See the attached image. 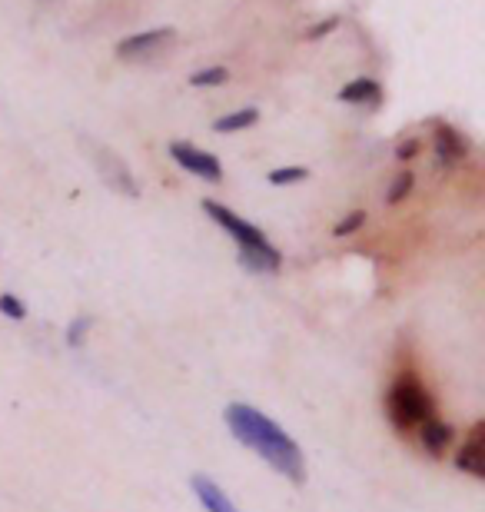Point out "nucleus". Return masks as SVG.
I'll return each mask as SVG.
<instances>
[{
    "label": "nucleus",
    "instance_id": "obj_7",
    "mask_svg": "<svg viewBox=\"0 0 485 512\" xmlns=\"http://www.w3.org/2000/svg\"><path fill=\"white\" fill-rule=\"evenodd\" d=\"M456 466L466 469L469 476L485 479V423H476L469 429L466 443H462L459 456H456Z\"/></svg>",
    "mask_w": 485,
    "mask_h": 512
},
{
    "label": "nucleus",
    "instance_id": "obj_15",
    "mask_svg": "<svg viewBox=\"0 0 485 512\" xmlns=\"http://www.w3.org/2000/svg\"><path fill=\"white\" fill-rule=\"evenodd\" d=\"M306 177H309L306 167H283V170L270 173V183H273V187H290V183H299V180H306Z\"/></svg>",
    "mask_w": 485,
    "mask_h": 512
},
{
    "label": "nucleus",
    "instance_id": "obj_12",
    "mask_svg": "<svg viewBox=\"0 0 485 512\" xmlns=\"http://www.w3.org/2000/svg\"><path fill=\"white\" fill-rule=\"evenodd\" d=\"M240 263L253 273H276L280 270V253L266 243V247H256V250H240Z\"/></svg>",
    "mask_w": 485,
    "mask_h": 512
},
{
    "label": "nucleus",
    "instance_id": "obj_5",
    "mask_svg": "<svg viewBox=\"0 0 485 512\" xmlns=\"http://www.w3.org/2000/svg\"><path fill=\"white\" fill-rule=\"evenodd\" d=\"M87 147H90V153H94V163H97L103 183H107L110 190H120V193H127V197H137L140 190H137V183H133V173L127 170V163H123L113 150L100 147V143H94V140H87Z\"/></svg>",
    "mask_w": 485,
    "mask_h": 512
},
{
    "label": "nucleus",
    "instance_id": "obj_1",
    "mask_svg": "<svg viewBox=\"0 0 485 512\" xmlns=\"http://www.w3.org/2000/svg\"><path fill=\"white\" fill-rule=\"evenodd\" d=\"M226 426H230V433L240 439L243 446H250L256 456L266 459L276 473H283L286 479H293V483H303L306 479V459L299 453V446L273 423V419H266L260 409H253L246 403H230L226 406Z\"/></svg>",
    "mask_w": 485,
    "mask_h": 512
},
{
    "label": "nucleus",
    "instance_id": "obj_4",
    "mask_svg": "<svg viewBox=\"0 0 485 512\" xmlns=\"http://www.w3.org/2000/svg\"><path fill=\"white\" fill-rule=\"evenodd\" d=\"M177 40V30L173 27H157V30H143V34L123 37L117 44V57L120 60H147L163 54V47H170Z\"/></svg>",
    "mask_w": 485,
    "mask_h": 512
},
{
    "label": "nucleus",
    "instance_id": "obj_3",
    "mask_svg": "<svg viewBox=\"0 0 485 512\" xmlns=\"http://www.w3.org/2000/svg\"><path fill=\"white\" fill-rule=\"evenodd\" d=\"M203 210L206 217H210L213 223H220V227L230 233V237L236 240V247L240 250H256V247H266V237L263 230H256L253 223H246L243 217H236L233 210H226L223 203L216 200H203Z\"/></svg>",
    "mask_w": 485,
    "mask_h": 512
},
{
    "label": "nucleus",
    "instance_id": "obj_19",
    "mask_svg": "<svg viewBox=\"0 0 485 512\" xmlns=\"http://www.w3.org/2000/svg\"><path fill=\"white\" fill-rule=\"evenodd\" d=\"M336 24H339V17H329V20H323V24H316L313 30H309V34H306V40H316V37L329 34V30H333Z\"/></svg>",
    "mask_w": 485,
    "mask_h": 512
},
{
    "label": "nucleus",
    "instance_id": "obj_6",
    "mask_svg": "<svg viewBox=\"0 0 485 512\" xmlns=\"http://www.w3.org/2000/svg\"><path fill=\"white\" fill-rule=\"evenodd\" d=\"M170 157L177 160L187 173H193V177H203V180H210V183L223 180L220 160H216L213 153H206V150H200V147H193V143H183V140L170 143Z\"/></svg>",
    "mask_w": 485,
    "mask_h": 512
},
{
    "label": "nucleus",
    "instance_id": "obj_8",
    "mask_svg": "<svg viewBox=\"0 0 485 512\" xmlns=\"http://www.w3.org/2000/svg\"><path fill=\"white\" fill-rule=\"evenodd\" d=\"M193 493H196V499H200V506L206 509V512H240L233 503H230V496L223 493L220 486L213 483V479H206V476H193Z\"/></svg>",
    "mask_w": 485,
    "mask_h": 512
},
{
    "label": "nucleus",
    "instance_id": "obj_13",
    "mask_svg": "<svg viewBox=\"0 0 485 512\" xmlns=\"http://www.w3.org/2000/svg\"><path fill=\"white\" fill-rule=\"evenodd\" d=\"M256 120H260V110H256V107H243V110H236V114H226L220 120H213V130L216 133H236V130L253 127Z\"/></svg>",
    "mask_w": 485,
    "mask_h": 512
},
{
    "label": "nucleus",
    "instance_id": "obj_20",
    "mask_svg": "<svg viewBox=\"0 0 485 512\" xmlns=\"http://www.w3.org/2000/svg\"><path fill=\"white\" fill-rule=\"evenodd\" d=\"M416 153H419V140H406V143H399L396 157H399V160H412Z\"/></svg>",
    "mask_w": 485,
    "mask_h": 512
},
{
    "label": "nucleus",
    "instance_id": "obj_9",
    "mask_svg": "<svg viewBox=\"0 0 485 512\" xmlns=\"http://www.w3.org/2000/svg\"><path fill=\"white\" fill-rule=\"evenodd\" d=\"M436 153L446 167H452V163H459L462 157H466V140H462L452 127L436 124Z\"/></svg>",
    "mask_w": 485,
    "mask_h": 512
},
{
    "label": "nucleus",
    "instance_id": "obj_14",
    "mask_svg": "<svg viewBox=\"0 0 485 512\" xmlns=\"http://www.w3.org/2000/svg\"><path fill=\"white\" fill-rule=\"evenodd\" d=\"M226 77H230V70L226 67H206V70H200V74L190 77V84L193 87H220V84H226Z\"/></svg>",
    "mask_w": 485,
    "mask_h": 512
},
{
    "label": "nucleus",
    "instance_id": "obj_11",
    "mask_svg": "<svg viewBox=\"0 0 485 512\" xmlns=\"http://www.w3.org/2000/svg\"><path fill=\"white\" fill-rule=\"evenodd\" d=\"M339 100H343V104H379V100H383V87H379L373 77H359L339 90Z\"/></svg>",
    "mask_w": 485,
    "mask_h": 512
},
{
    "label": "nucleus",
    "instance_id": "obj_17",
    "mask_svg": "<svg viewBox=\"0 0 485 512\" xmlns=\"http://www.w3.org/2000/svg\"><path fill=\"white\" fill-rule=\"evenodd\" d=\"M0 313L10 316V320H24V316H27L24 303H20L17 296H0Z\"/></svg>",
    "mask_w": 485,
    "mask_h": 512
},
{
    "label": "nucleus",
    "instance_id": "obj_10",
    "mask_svg": "<svg viewBox=\"0 0 485 512\" xmlns=\"http://www.w3.org/2000/svg\"><path fill=\"white\" fill-rule=\"evenodd\" d=\"M456 439V429H452L449 423H442L439 416H432L429 423H422V446L429 449L432 456H442L446 453V446Z\"/></svg>",
    "mask_w": 485,
    "mask_h": 512
},
{
    "label": "nucleus",
    "instance_id": "obj_18",
    "mask_svg": "<svg viewBox=\"0 0 485 512\" xmlns=\"http://www.w3.org/2000/svg\"><path fill=\"white\" fill-rule=\"evenodd\" d=\"M363 220H366V213H363V210L349 213V217H346V220H343V223H339V227H336V237H349V233H353V230H359V227H363Z\"/></svg>",
    "mask_w": 485,
    "mask_h": 512
},
{
    "label": "nucleus",
    "instance_id": "obj_2",
    "mask_svg": "<svg viewBox=\"0 0 485 512\" xmlns=\"http://www.w3.org/2000/svg\"><path fill=\"white\" fill-rule=\"evenodd\" d=\"M386 409H389V419L396 429L422 426L436 416V403H432V396L422 389L419 380H412V376H402V380L392 383L389 396H386Z\"/></svg>",
    "mask_w": 485,
    "mask_h": 512
},
{
    "label": "nucleus",
    "instance_id": "obj_16",
    "mask_svg": "<svg viewBox=\"0 0 485 512\" xmlns=\"http://www.w3.org/2000/svg\"><path fill=\"white\" fill-rule=\"evenodd\" d=\"M409 190H412V173L406 170V173H399L396 180H392V190H389V203H399L402 197H409Z\"/></svg>",
    "mask_w": 485,
    "mask_h": 512
}]
</instances>
